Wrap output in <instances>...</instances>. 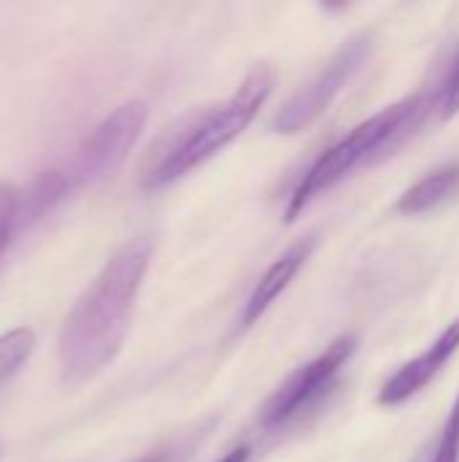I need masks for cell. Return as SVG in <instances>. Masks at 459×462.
<instances>
[{
	"label": "cell",
	"mask_w": 459,
	"mask_h": 462,
	"mask_svg": "<svg viewBox=\"0 0 459 462\" xmlns=\"http://www.w3.org/2000/svg\"><path fill=\"white\" fill-rule=\"evenodd\" d=\"M273 87H276V70L271 65L260 62L246 73L241 87L225 103L200 106L195 130H192L184 152L165 173V187L170 181L181 179L184 173H189L192 168L203 165L214 154H219L227 143H233L260 114V108L271 97Z\"/></svg>",
	"instance_id": "obj_3"
},
{
	"label": "cell",
	"mask_w": 459,
	"mask_h": 462,
	"mask_svg": "<svg viewBox=\"0 0 459 462\" xmlns=\"http://www.w3.org/2000/svg\"><path fill=\"white\" fill-rule=\"evenodd\" d=\"M135 462H170V452H157V455H146Z\"/></svg>",
	"instance_id": "obj_15"
},
{
	"label": "cell",
	"mask_w": 459,
	"mask_h": 462,
	"mask_svg": "<svg viewBox=\"0 0 459 462\" xmlns=\"http://www.w3.org/2000/svg\"><path fill=\"white\" fill-rule=\"evenodd\" d=\"M373 30H360L352 38L341 43V49L325 62V68L303 84L273 116L271 127L279 135H295L303 133L311 122H317L327 106L338 97V92L349 84V79L365 65V60L373 51Z\"/></svg>",
	"instance_id": "obj_4"
},
{
	"label": "cell",
	"mask_w": 459,
	"mask_h": 462,
	"mask_svg": "<svg viewBox=\"0 0 459 462\" xmlns=\"http://www.w3.org/2000/svg\"><path fill=\"white\" fill-rule=\"evenodd\" d=\"M430 462H459V393L452 401V409L446 414V422L441 428L436 452Z\"/></svg>",
	"instance_id": "obj_11"
},
{
	"label": "cell",
	"mask_w": 459,
	"mask_h": 462,
	"mask_svg": "<svg viewBox=\"0 0 459 462\" xmlns=\"http://www.w3.org/2000/svg\"><path fill=\"white\" fill-rule=\"evenodd\" d=\"M317 246V236H306L300 241H295L281 257L273 260V265L260 276V282L254 284L249 300L243 303V311H241V330L252 328L257 319H262V314L279 300V295L295 282V276L300 273V268L308 263L311 252Z\"/></svg>",
	"instance_id": "obj_8"
},
{
	"label": "cell",
	"mask_w": 459,
	"mask_h": 462,
	"mask_svg": "<svg viewBox=\"0 0 459 462\" xmlns=\"http://www.w3.org/2000/svg\"><path fill=\"white\" fill-rule=\"evenodd\" d=\"M149 263V236L124 241L73 303L57 338L60 371L68 384H81L97 376L119 355Z\"/></svg>",
	"instance_id": "obj_1"
},
{
	"label": "cell",
	"mask_w": 459,
	"mask_h": 462,
	"mask_svg": "<svg viewBox=\"0 0 459 462\" xmlns=\"http://www.w3.org/2000/svg\"><path fill=\"white\" fill-rule=\"evenodd\" d=\"M436 108H438V116H441L444 122L454 119L459 114V57L457 62H454V68H452V73H449V79L444 81V87H441V92H438Z\"/></svg>",
	"instance_id": "obj_13"
},
{
	"label": "cell",
	"mask_w": 459,
	"mask_h": 462,
	"mask_svg": "<svg viewBox=\"0 0 459 462\" xmlns=\"http://www.w3.org/2000/svg\"><path fill=\"white\" fill-rule=\"evenodd\" d=\"M425 106L427 103L422 95H409L398 103L384 106L381 111L352 127L341 141L327 146L292 189L289 203L284 208V219L295 222L319 195L344 181L354 168L379 162L384 154L398 149L406 135L414 133V127L419 125L422 114L427 111Z\"/></svg>",
	"instance_id": "obj_2"
},
{
	"label": "cell",
	"mask_w": 459,
	"mask_h": 462,
	"mask_svg": "<svg viewBox=\"0 0 459 462\" xmlns=\"http://www.w3.org/2000/svg\"><path fill=\"white\" fill-rule=\"evenodd\" d=\"M357 352V338L354 336H341L335 338L322 355L308 360L306 365L295 368L279 387L276 393L265 401L260 411V425L268 430H276L295 417H300L306 409H311L338 379L344 365L354 357Z\"/></svg>",
	"instance_id": "obj_5"
},
{
	"label": "cell",
	"mask_w": 459,
	"mask_h": 462,
	"mask_svg": "<svg viewBox=\"0 0 459 462\" xmlns=\"http://www.w3.org/2000/svg\"><path fill=\"white\" fill-rule=\"evenodd\" d=\"M219 462H249V447H235L233 452H227Z\"/></svg>",
	"instance_id": "obj_14"
},
{
	"label": "cell",
	"mask_w": 459,
	"mask_h": 462,
	"mask_svg": "<svg viewBox=\"0 0 459 462\" xmlns=\"http://www.w3.org/2000/svg\"><path fill=\"white\" fill-rule=\"evenodd\" d=\"M459 189V160L446 162L441 168H433L427 176L414 181L395 203V211L403 217H417L438 208L444 200H449Z\"/></svg>",
	"instance_id": "obj_9"
},
{
	"label": "cell",
	"mask_w": 459,
	"mask_h": 462,
	"mask_svg": "<svg viewBox=\"0 0 459 462\" xmlns=\"http://www.w3.org/2000/svg\"><path fill=\"white\" fill-rule=\"evenodd\" d=\"M146 122H149V106L143 100H127L116 106L81 141L78 154L73 160V171L68 173V181L92 184L119 171V165L127 160L130 149L141 138Z\"/></svg>",
	"instance_id": "obj_6"
},
{
	"label": "cell",
	"mask_w": 459,
	"mask_h": 462,
	"mask_svg": "<svg viewBox=\"0 0 459 462\" xmlns=\"http://www.w3.org/2000/svg\"><path fill=\"white\" fill-rule=\"evenodd\" d=\"M35 336L30 328H14L0 336V384L8 382L32 355Z\"/></svg>",
	"instance_id": "obj_10"
},
{
	"label": "cell",
	"mask_w": 459,
	"mask_h": 462,
	"mask_svg": "<svg viewBox=\"0 0 459 462\" xmlns=\"http://www.w3.org/2000/svg\"><path fill=\"white\" fill-rule=\"evenodd\" d=\"M19 189L8 181H0V252L5 249L16 219H19Z\"/></svg>",
	"instance_id": "obj_12"
},
{
	"label": "cell",
	"mask_w": 459,
	"mask_h": 462,
	"mask_svg": "<svg viewBox=\"0 0 459 462\" xmlns=\"http://www.w3.org/2000/svg\"><path fill=\"white\" fill-rule=\"evenodd\" d=\"M459 352V317L454 322H449L438 338L425 349L419 352L417 357H411L409 363H403L379 390L376 395V403L384 406V409H395V406H403L406 401L417 398L422 390H427L436 376L452 363V357Z\"/></svg>",
	"instance_id": "obj_7"
}]
</instances>
